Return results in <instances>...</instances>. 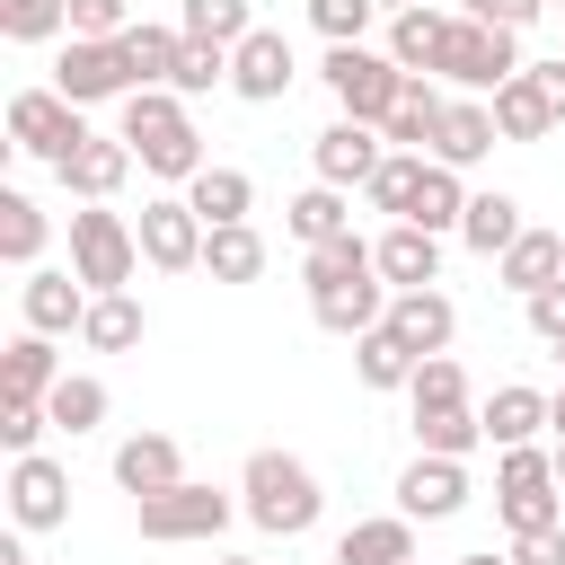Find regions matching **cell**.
Here are the masks:
<instances>
[{
  "instance_id": "6da1fadb",
  "label": "cell",
  "mask_w": 565,
  "mask_h": 565,
  "mask_svg": "<svg viewBox=\"0 0 565 565\" xmlns=\"http://www.w3.org/2000/svg\"><path fill=\"white\" fill-rule=\"evenodd\" d=\"M115 132L132 141V159H141L159 185H194V177L212 168V159H203V132H194V115H185L177 88H132Z\"/></svg>"
},
{
  "instance_id": "7a4b0ae2",
  "label": "cell",
  "mask_w": 565,
  "mask_h": 565,
  "mask_svg": "<svg viewBox=\"0 0 565 565\" xmlns=\"http://www.w3.org/2000/svg\"><path fill=\"white\" fill-rule=\"evenodd\" d=\"M238 512H247L265 539H309L318 512H327L318 468L291 459V450H247V468H238Z\"/></svg>"
},
{
  "instance_id": "3957f363",
  "label": "cell",
  "mask_w": 565,
  "mask_h": 565,
  "mask_svg": "<svg viewBox=\"0 0 565 565\" xmlns=\"http://www.w3.org/2000/svg\"><path fill=\"white\" fill-rule=\"evenodd\" d=\"M71 274L106 300V291H132V274H141V230L124 221V212H106V203H79L71 212Z\"/></svg>"
},
{
  "instance_id": "277c9868",
  "label": "cell",
  "mask_w": 565,
  "mask_h": 565,
  "mask_svg": "<svg viewBox=\"0 0 565 565\" xmlns=\"http://www.w3.org/2000/svg\"><path fill=\"white\" fill-rule=\"evenodd\" d=\"M530 62H521V35H503V26H477L468 9L450 18V44H441V71L433 79H450V88H468V97H494L503 79H521Z\"/></svg>"
},
{
  "instance_id": "5b68a950",
  "label": "cell",
  "mask_w": 565,
  "mask_h": 565,
  "mask_svg": "<svg viewBox=\"0 0 565 565\" xmlns=\"http://www.w3.org/2000/svg\"><path fill=\"white\" fill-rule=\"evenodd\" d=\"M318 79L335 88V106H344L353 124H388L397 97H406V71H397L388 53H371V44H327V71H318Z\"/></svg>"
},
{
  "instance_id": "8992f818",
  "label": "cell",
  "mask_w": 565,
  "mask_h": 565,
  "mask_svg": "<svg viewBox=\"0 0 565 565\" xmlns=\"http://www.w3.org/2000/svg\"><path fill=\"white\" fill-rule=\"evenodd\" d=\"M79 141H88V106H71L62 88H18V97H9V150H18V159L62 168Z\"/></svg>"
},
{
  "instance_id": "52a82bcc",
  "label": "cell",
  "mask_w": 565,
  "mask_h": 565,
  "mask_svg": "<svg viewBox=\"0 0 565 565\" xmlns=\"http://www.w3.org/2000/svg\"><path fill=\"white\" fill-rule=\"evenodd\" d=\"M230 512H238V494H221V486H168V494H141L132 503V521H141V539L150 547H185V539H221L230 530Z\"/></svg>"
},
{
  "instance_id": "ba28073f",
  "label": "cell",
  "mask_w": 565,
  "mask_h": 565,
  "mask_svg": "<svg viewBox=\"0 0 565 565\" xmlns=\"http://www.w3.org/2000/svg\"><path fill=\"white\" fill-rule=\"evenodd\" d=\"M132 230H141V265H159V274H194L203 265V238H212L185 194H150Z\"/></svg>"
},
{
  "instance_id": "9c48e42d",
  "label": "cell",
  "mask_w": 565,
  "mask_h": 565,
  "mask_svg": "<svg viewBox=\"0 0 565 565\" xmlns=\"http://www.w3.org/2000/svg\"><path fill=\"white\" fill-rule=\"evenodd\" d=\"M9 521L35 539V530H62L71 521V468L53 459V450H26V459H9Z\"/></svg>"
},
{
  "instance_id": "30bf717a",
  "label": "cell",
  "mask_w": 565,
  "mask_h": 565,
  "mask_svg": "<svg viewBox=\"0 0 565 565\" xmlns=\"http://www.w3.org/2000/svg\"><path fill=\"white\" fill-rule=\"evenodd\" d=\"M380 159H388V132L380 124H353V115H335L318 141H309V168H318V185H371L380 177Z\"/></svg>"
},
{
  "instance_id": "8fae6325",
  "label": "cell",
  "mask_w": 565,
  "mask_h": 565,
  "mask_svg": "<svg viewBox=\"0 0 565 565\" xmlns=\"http://www.w3.org/2000/svg\"><path fill=\"white\" fill-rule=\"evenodd\" d=\"M53 88L71 97V106H124L132 97V71H124V44H88V35H71L62 44V62H53Z\"/></svg>"
},
{
  "instance_id": "7c38bea8",
  "label": "cell",
  "mask_w": 565,
  "mask_h": 565,
  "mask_svg": "<svg viewBox=\"0 0 565 565\" xmlns=\"http://www.w3.org/2000/svg\"><path fill=\"white\" fill-rule=\"evenodd\" d=\"M88 282L71 274V265H35L26 282H18V318H26V335H71L79 318H88Z\"/></svg>"
},
{
  "instance_id": "4fadbf2b",
  "label": "cell",
  "mask_w": 565,
  "mask_h": 565,
  "mask_svg": "<svg viewBox=\"0 0 565 565\" xmlns=\"http://www.w3.org/2000/svg\"><path fill=\"white\" fill-rule=\"evenodd\" d=\"M291 79H300V62H291V44H282L274 26H256V35L230 53V97H247V106H282Z\"/></svg>"
},
{
  "instance_id": "5bb4252c",
  "label": "cell",
  "mask_w": 565,
  "mask_h": 565,
  "mask_svg": "<svg viewBox=\"0 0 565 565\" xmlns=\"http://www.w3.org/2000/svg\"><path fill=\"white\" fill-rule=\"evenodd\" d=\"M397 512H406V521H450V512H468V459L415 450L406 477H397Z\"/></svg>"
},
{
  "instance_id": "9a60e30c",
  "label": "cell",
  "mask_w": 565,
  "mask_h": 565,
  "mask_svg": "<svg viewBox=\"0 0 565 565\" xmlns=\"http://www.w3.org/2000/svg\"><path fill=\"white\" fill-rule=\"evenodd\" d=\"M53 177H62V194H79V203H115L124 177H132V141H124V132H88Z\"/></svg>"
},
{
  "instance_id": "2e32d148",
  "label": "cell",
  "mask_w": 565,
  "mask_h": 565,
  "mask_svg": "<svg viewBox=\"0 0 565 565\" xmlns=\"http://www.w3.org/2000/svg\"><path fill=\"white\" fill-rule=\"evenodd\" d=\"M371 256H380V282H388V291H433V282H441V238L415 230V221H388V230L371 238Z\"/></svg>"
},
{
  "instance_id": "e0dca14e",
  "label": "cell",
  "mask_w": 565,
  "mask_h": 565,
  "mask_svg": "<svg viewBox=\"0 0 565 565\" xmlns=\"http://www.w3.org/2000/svg\"><path fill=\"white\" fill-rule=\"evenodd\" d=\"M441 44H450V9L424 0V9H397V18H388V44H380V53H388L406 79H433V71H441Z\"/></svg>"
},
{
  "instance_id": "ac0fdd59",
  "label": "cell",
  "mask_w": 565,
  "mask_h": 565,
  "mask_svg": "<svg viewBox=\"0 0 565 565\" xmlns=\"http://www.w3.org/2000/svg\"><path fill=\"white\" fill-rule=\"evenodd\" d=\"M115 486L141 503V494H168V486H185V450L168 441V433H124L115 441Z\"/></svg>"
},
{
  "instance_id": "d6986e66",
  "label": "cell",
  "mask_w": 565,
  "mask_h": 565,
  "mask_svg": "<svg viewBox=\"0 0 565 565\" xmlns=\"http://www.w3.org/2000/svg\"><path fill=\"white\" fill-rule=\"evenodd\" d=\"M494 141H503V132H494V106H486V97H450V106H441V132H433V159L468 177L477 159H494Z\"/></svg>"
},
{
  "instance_id": "ffe728a7",
  "label": "cell",
  "mask_w": 565,
  "mask_h": 565,
  "mask_svg": "<svg viewBox=\"0 0 565 565\" xmlns=\"http://www.w3.org/2000/svg\"><path fill=\"white\" fill-rule=\"evenodd\" d=\"M380 327H388L406 353H450V335H459V309H450V291H397Z\"/></svg>"
},
{
  "instance_id": "44dd1931",
  "label": "cell",
  "mask_w": 565,
  "mask_h": 565,
  "mask_svg": "<svg viewBox=\"0 0 565 565\" xmlns=\"http://www.w3.org/2000/svg\"><path fill=\"white\" fill-rule=\"evenodd\" d=\"M388 282L380 274H362V282H335V291H309V318L327 327V335H371L380 318H388Z\"/></svg>"
},
{
  "instance_id": "7402d4cb",
  "label": "cell",
  "mask_w": 565,
  "mask_h": 565,
  "mask_svg": "<svg viewBox=\"0 0 565 565\" xmlns=\"http://www.w3.org/2000/svg\"><path fill=\"white\" fill-rule=\"evenodd\" d=\"M477 415H486V441H494V450H530V441L547 433V388H530V380H503V388H494Z\"/></svg>"
},
{
  "instance_id": "603a6c76",
  "label": "cell",
  "mask_w": 565,
  "mask_h": 565,
  "mask_svg": "<svg viewBox=\"0 0 565 565\" xmlns=\"http://www.w3.org/2000/svg\"><path fill=\"white\" fill-rule=\"evenodd\" d=\"M53 388H62V353H53V335H9V353H0V397L44 406Z\"/></svg>"
},
{
  "instance_id": "cb8c5ba5",
  "label": "cell",
  "mask_w": 565,
  "mask_h": 565,
  "mask_svg": "<svg viewBox=\"0 0 565 565\" xmlns=\"http://www.w3.org/2000/svg\"><path fill=\"white\" fill-rule=\"evenodd\" d=\"M494 282H503V291H521V300H530V291H547V282H565V238H556V230H521V238L494 256Z\"/></svg>"
},
{
  "instance_id": "d4e9b609",
  "label": "cell",
  "mask_w": 565,
  "mask_h": 565,
  "mask_svg": "<svg viewBox=\"0 0 565 565\" xmlns=\"http://www.w3.org/2000/svg\"><path fill=\"white\" fill-rule=\"evenodd\" d=\"M335 565H415V521H406V512L353 521V530L335 539Z\"/></svg>"
},
{
  "instance_id": "484cf974",
  "label": "cell",
  "mask_w": 565,
  "mask_h": 565,
  "mask_svg": "<svg viewBox=\"0 0 565 565\" xmlns=\"http://www.w3.org/2000/svg\"><path fill=\"white\" fill-rule=\"evenodd\" d=\"M115 44H124V71H132V88H168V79H177V53H185V35H177V26H150V18H132Z\"/></svg>"
},
{
  "instance_id": "4316f807",
  "label": "cell",
  "mask_w": 565,
  "mask_h": 565,
  "mask_svg": "<svg viewBox=\"0 0 565 565\" xmlns=\"http://www.w3.org/2000/svg\"><path fill=\"white\" fill-rule=\"evenodd\" d=\"M406 221L433 230V238H459V221H468V177L441 168V159H424V185H415V212H406Z\"/></svg>"
},
{
  "instance_id": "83f0119b",
  "label": "cell",
  "mask_w": 565,
  "mask_h": 565,
  "mask_svg": "<svg viewBox=\"0 0 565 565\" xmlns=\"http://www.w3.org/2000/svg\"><path fill=\"white\" fill-rule=\"evenodd\" d=\"M282 221H291V238H300V247L353 238V203H344V185H300V194L282 203Z\"/></svg>"
},
{
  "instance_id": "f1b7e54d",
  "label": "cell",
  "mask_w": 565,
  "mask_h": 565,
  "mask_svg": "<svg viewBox=\"0 0 565 565\" xmlns=\"http://www.w3.org/2000/svg\"><path fill=\"white\" fill-rule=\"evenodd\" d=\"M150 335V309L132 300V291H106V300H88V318H79V344L88 353H132Z\"/></svg>"
},
{
  "instance_id": "f546056e",
  "label": "cell",
  "mask_w": 565,
  "mask_h": 565,
  "mask_svg": "<svg viewBox=\"0 0 565 565\" xmlns=\"http://www.w3.org/2000/svg\"><path fill=\"white\" fill-rule=\"evenodd\" d=\"M441 106H450V97H441L433 79H406V97H397V115L380 124V132H388V150H415V159H433V132H441Z\"/></svg>"
},
{
  "instance_id": "4dcf8cb0",
  "label": "cell",
  "mask_w": 565,
  "mask_h": 565,
  "mask_svg": "<svg viewBox=\"0 0 565 565\" xmlns=\"http://www.w3.org/2000/svg\"><path fill=\"white\" fill-rule=\"evenodd\" d=\"M185 203L203 212V230H230V221L256 212V177H247V168H203V177L185 185Z\"/></svg>"
},
{
  "instance_id": "1f68e13d",
  "label": "cell",
  "mask_w": 565,
  "mask_h": 565,
  "mask_svg": "<svg viewBox=\"0 0 565 565\" xmlns=\"http://www.w3.org/2000/svg\"><path fill=\"white\" fill-rule=\"evenodd\" d=\"M530 221H521V203L494 185V194H468V221H459V247H477V256H503L512 238H521Z\"/></svg>"
},
{
  "instance_id": "d6a6232c",
  "label": "cell",
  "mask_w": 565,
  "mask_h": 565,
  "mask_svg": "<svg viewBox=\"0 0 565 565\" xmlns=\"http://www.w3.org/2000/svg\"><path fill=\"white\" fill-rule=\"evenodd\" d=\"M106 406H115V397H106V380H97V371H62V388L44 397L53 433H71V441H79V433H97V424H106Z\"/></svg>"
},
{
  "instance_id": "836d02e7",
  "label": "cell",
  "mask_w": 565,
  "mask_h": 565,
  "mask_svg": "<svg viewBox=\"0 0 565 565\" xmlns=\"http://www.w3.org/2000/svg\"><path fill=\"white\" fill-rule=\"evenodd\" d=\"M177 35H194V44H221V53H238V44L256 35V9H247V0H185V9H177Z\"/></svg>"
},
{
  "instance_id": "e575fe53",
  "label": "cell",
  "mask_w": 565,
  "mask_h": 565,
  "mask_svg": "<svg viewBox=\"0 0 565 565\" xmlns=\"http://www.w3.org/2000/svg\"><path fill=\"white\" fill-rule=\"evenodd\" d=\"M486 106H494V132H503V141H547V132H556V115H547V97L530 88V71H521V79H503Z\"/></svg>"
},
{
  "instance_id": "d590c367",
  "label": "cell",
  "mask_w": 565,
  "mask_h": 565,
  "mask_svg": "<svg viewBox=\"0 0 565 565\" xmlns=\"http://www.w3.org/2000/svg\"><path fill=\"white\" fill-rule=\"evenodd\" d=\"M44 230H53V221H44V203H35V194H18V185H0V256L35 274V256H44Z\"/></svg>"
},
{
  "instance_id": "8d00e7d4",
  "label": "cell",
  "mask_w": 565,
  "mask_h": 565,
  "mask_svg": "<svg viewBox=\"0 0 565 565\" xmlns=\"http://www.w3.org/2000/svg\"><path fill=\"white\" fill-rule=\"evenodd\" d=\"M203 274H212V282H256V274H265V238H256V221L212 230V238H203Z\"/></svg>"
},
{
  "instance_id": "74e56055",
  "label": "cell",
  "mask_w": 565,
  "mask_h": 565,
  "mask_svg": "<svg viewBox=\"0 0 565 565\" xmlns=\"http://www.w3.org/2000/svg\"><path fill=\"white\" fill-rule=\"evenodd\" d=\"M362 274H380V256H371L362 230H353V238H327V247L300 256V282H309V291H335V282H362Z\"/></svg>"
},
{
  "instance_id": "f35d334b",
  "label": "cell",
  "mask_w": 565,
  "mask_h": 565,
  "mask_svg": "<svg viewBox=\"0 0 565 565\" xmlns=\"http://www.w3.org/2000/svg\"><path fill=\"white\" fill-rule=\"evenodd\" d=\"M415 362H424V353H406L388 327L353 335V380H362V388H406V380H415Z\"/></svg>"
},
{
  "instance_id": "ab89813d",
  "label": "cell",
  "mask_w": 565,
  "mask_h": 565,
  "mask_svg": "<svg viewBox=\"0 0 565 565\" xmlns=\"http://www.w3.org/2000/svg\"><path fill=\"white\" fill-rule=\"evenodd\" d=\"M486 441V415L477 406H433V415H415V450H433V459H468Z\"/></svg>"
},
{
  "instance_id": "60d3db41",
  "label": "cell",
  "mask_w": 565,
  "mask_h": 565,
  "mask_svg": "<svg viewBox=\"0 0 565 565\" xmlns=\"http://www.w3.org/2000/svg\"><path fill=\"white\" fill-rule=\"evenodd\" d=\"M415 185H424V159H415V150H388V159H380V177H371L362 194H371V212L406 221V212H415Z\"/></svg>"
},
{
  "instance_id": "b9f144b4",
  "label": "cell",
  "mask_w": 565,
  "mask_h": 565,
  "mask_svg": "<svg viewBox=\"0 0 565 565\" xmlns=\"http://www.w3.org/2000/svg\"><path fill=\"white\" fill-rule=\"evenodd\" d=\"M406 406H415V415H433V406H468V371H459L450 353H424L415 380H406Z\"/></svg>"
},
{
  "instance_id": "7bdbcfd3",
  "label": "cell",
  "mask_w": 565,
  "mask_h": 565,
  "mask_svg": "<svg viewBox=\"0 0 565 565\" xmlns=\"http://www.w3.org/2000/svg\"><path fill=\"white\" fill-rule=\"evenodd\" d=\"M0 35L9 44H53V35H71V0H0Z\"/></svg>"
},
{
  "instance_id": "ee69618b",
  "label": "cell",
  "mask_w": 565,
  "mask_h": 565,
  "mask_svg": "<svg viewBox=\"0 0 565 565\" xmlns=\"http://www.w3.org/2000/svg\"><path fill=\"white\" fill-rule=\"evenodd\" d=\"M168 88H177V97H212V88H230V53L185 35V53H177V79H168Z\"/></svg>"
},
{
  "instance_id": "f6af8a7d",
  "label": "cell",
  "mask_w": 565,
  "mask_h": 565,
  "mask_svg": "<svg viewBox=\"0 0 565 565\" xmlns=\"http://www.w3.org/2000/svg\"><path fill=\"white\" fill-rule=\"evenodd\" d=\"M494 512H503L512 539H530V530H565V494H556V486H539V494H494Z\"/></svg>"
},
{
  "instance_id": "bcb514c9",
  "label": "cell",
  "mask_w": 565,
  "mask_h": 565,
  "mask_svg": "<svg viewBox=\"0 0 565 565\" xmlns=\"http://www.w3.org/2000/svg\"><path fill=\"white\" fill-rule=\"evenodd\" d=\"M539 486H556V450H503L494 459V494H539Z\"/></svg>"
},
{
  "instance_id": "7dc6e473",
  "label": "cell",
  "mask_w": 565,
  "mask_h": 565,
  "mask_svg": "<svg viewBox=\"0 0 565 565\" xmlns=\"http://www.w3.org/2000/svg\"><path fill=\"white\" fill-rule=\"evenodd\" d=\"M371 18H380L371 0H309V26H318L327 44H362V35H371Z\"/></svg>"
},
{
  "instance_id": "c3c4849f",
  "label": "cell",
  "mask_w": 565,
  "mask_h": 565,
  "mask_svg": "<svg viewBox=\"0 0 565 565\" xmlns=\"http://www.w3.org/2000/svg\"><path fill=\"white\" fill-rule=\"evenodd\" d=\"M44 433H53V415H44V406H18V397H0V450H9V459L44 450Z\"/></svg>"
},
{
  "instance_id": "681fc988",
  "label": "cell",
  "mask_w": 565,
  "mask_h": 565,
  "mask_svg": "<svg viewBox=\"0 0 565 565\" xmlns=\"http://www.w3.org/2000/svg\"><path fill=\"white\" fill-rule=\"evenodd\" d=\"M132 26V0H71V35H88V44H115Z\"/></svg>"
},
{
  "instance_id": "f907efd6",
  "label": "cell",
  "mask_w": 565,
  "mask_h": 565,
  "mask_svg": "<svg viewBox=\"0 0 565 565\" xmlns=\"http://www.w3.org/2000/svg\"><path fill=\"white\" fill-rule=\"evenodd\" d=\"M539 9H547V0H468V18H477V26H503V35L539 26Z\"/></svg>"
},
{
  "instance_id": "816d5d0a",
  "label": "cell",
  "mask_w": 565,
  "mask_h": 565,
  "mask_svg": "<svg viewBox=\"0 0 565 565\" xmlns=\"http://www.w3.org/2000/svg\"><path fill=\"white\" fill-rule=\"evenodd\" d=\"M521 309H530V335H539V344H565V282H547V291H530Z\"/></svg>"
},
{
  "instance_id": "f5cc1de1",
  "label": "cell",
  "mask_w": 565,
  "mask_h": 565,
  "mask_svg": "<svg viewBox=\"0 0 565 565\" xmlns=\"http://www.w3.org/2000/svg\"><path fill=\"white\" fill-rule=\"evenodd\" d=\"M512 565H565V530H530V539H512Z\"/></svg>"
},
{
  "instance_id": "db71d44e",
  "label": "cell",
  "mask_w": 565,
  "mask_h": 565,
  "mask_svg": "<svg viewBox=\"0 0 565 565\" xmlns=\"http://www.w3.org/2000/svg\"><path fill=\"white\" fill-rule=\"evenodd\" d=\"M530 88L547 97V115L565 124V62H530Z\"/></svg>"
},
{
  "instance_id": "11a10c76",
  "label": "cell",
  "mask_w": 565,
  "mask_h": 565,
  "mask_svg": "<svg viewBox=\"0 0 565 565\" xmlns=\"http://www.w3.org/2000/svg\"><path fill=\"white\" fill-rule=\"evenodd\" d=\"M547 433H556V441H565V388H556V397H547Z\"/></svg>"
},
{
  "instance_id": "9f6ffc18",
  "label": "cell",
  "mask_w": 565,
  "mask_h": 565,
  "mask_svg": "<svg viewBox=\"0 0 565 565\" xmlns=\"http://www.w3.org/2000/svg\"><path fill=\"white\" fill-rule=\"evenodd\" d=\"M0 565H35V556H26V547H18V539H9V547H0Z\"/></svg>"
},
{
  "instance_id": "6f0895ef",
  "label": "cell",
  "mask_w": 565,
  "mask_h": 565,
  "mask_svg": "<svg viewBox=\"0 0 565 565\" xmlns=\"http://www.w3.org/2000/svg\"><path fill=\"white\" fill-rule=\"evenodd\" d=\"M459 565H512V556H494V547H477V556H459Z\"/></svg>"
},
{
  "instance_id": "680465c9",
  "label": "cell",
  "mask_w": 565,
  "mask_h": 565,
  "mask_svg": "<svg viewBox=\"0 0 565 565\" xmlns=\"http://www.w3.org/2000/svg\"><path fill=\"white\" fill-rule=\"evenodd\" d=\"M371 9H388V18H397V9H424V0H371Z\"/></svg>"
},
{
  "instance_id": "91938a15",
  "label": "cell",
  "mask_w": 565,
  "mask_h": 565,
  "mask_svg": "<svg viewBox=\"0 0 565 565\" xmlns=\"http://www.w3.org/2000/svg\"><path fill=\"white\" fill-rule=\"evenodd\" d=\"M556 486H565V441H556Z\"/></svg>"
},
{
  "instance_id": "94428289",
  "label": "cell",
  "mask_w": 565,
  "mask_h": 565,
  "mask_svg": "<svg viewBox=\"0 0 565 565\" xmlns=\"http://www.w3.org/2000/svg\"><path fill=\"white\" fill-rule=\"evenodd\" d=\"M212 565H256V556H212Z\"/></svg>"
},
{
  "instance_id": "6125c7cd",
  "label": "cell",
  "mask_w": 565,
  "mask_h": 565,
  "mask_svg": "<svg viewBox=\"0 0 565 565\" xmlns=\"http://www.w3.org/2000/svg\"><path fill=\"white\" fill-rule=\"evenodd\" d=\"M556 362H565V344H556Z\"/></svg>"
}]
</instances>
